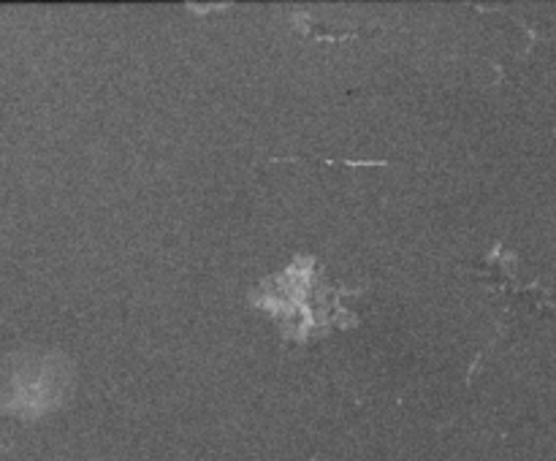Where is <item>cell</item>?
Returning a JSON list of instances; mask_svg holds the SVG:
<instances>
[{"label": "cell", "mask_w": 556, "mask_h": 461, "mask_svg": "<svg viewBox=\"0 0 556 461\" xmlns=\"http://www.w3.org/2000/svg\"><path fill=\"white\" fill-rule=\"evenodd\" d=\"M68 385L65 358L47 350H20L0 361V407L16 415L52 410Z\"/></svg>", "instance_id": "1"}]
</instances>
